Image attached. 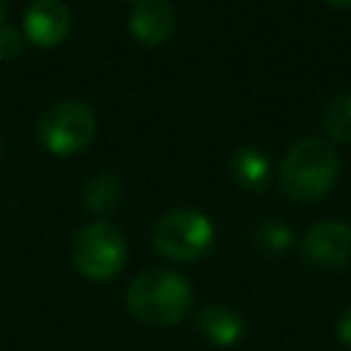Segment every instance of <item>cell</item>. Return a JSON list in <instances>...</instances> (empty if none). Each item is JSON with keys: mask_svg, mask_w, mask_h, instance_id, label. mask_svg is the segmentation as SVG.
Wrapping results in <instances>:
<instances>
[{"mask_svg": "<svg viewBox=\"0 0 351 351\" xmlns=\"http://www.w3.org/2000/svg\"><path fill=\"white\" fill-rule=\"evenodd\" d=\"M252 244H255V250L261 255H269V258L271 255H282L285 250H291L293 233L282 219L269 217V219H263V222H258L252 228Z\"/></svg>", "mask_w": 351, "mask_h": 351, "instance_id": "7c38bea8", "label": "cell"}, {"mask_svg": "<svg viewBox=\"0 0 351 351\" xmlns=\"http://www.w3.org/2000/svg\"><path fill=\"white\" fill-rule=\"evenodd\" d=\"M326 3H332V5H343V8H351V0H326Z\"/></svg>", "mask_w": 351, "mask_h": 351, "instance_id": "2e32d148", "label": "cell"}, {"mask_svg": "<svg viewBox=\"0 0 351 351\" xmlns=\"http://www.w3.org/2000/svg\"><path fill=\"white\" fill-rule=\"evenodd\" d=\"M22 30L33 47L52 49L71 30V11L63 0H33L25 11Z\"/></svg>", "mask_w": 351, "mask_h": 351, "instance_id": "52a82bcc", "label": "cell"}, {"mask_svg": "<svg viewBox=\"0 0 351 351\" xmlns=\"http://www.w3.org/2000/svg\"><path fill=\"white\" fill-rule=\"evenodd\" d=\"M151 241L162 258L176 263H195L211 250L214 225L195 208H173L156 219Z\"/></svg>", "mask_w": 351, "mask_h": 351, "instance_id": "3957f363", "label": "cell"}, {"mask_svg": "<svg viewBox=\"0 0 351 351\" xmlns=\"http://www.w3.org/2000/svg\"><path fill=\"white\" fill-rule=\"evenodd\" d=\"M82 203L93 214H110L121 203V184L112 173H96L85 186H82Z\"/></svg>", "mask_w": 351, "mask_h": 351, "instance_id": "8fae6325", "label": "cell"}, {"mask_svg": "<svg viewBox=\"0 0 351 351\" xmlns=\"http://www.w3.org/2000/svg\"><path fill=\"white\" fill-rule=\"evenodd\" d=\"M335 335H337L340 346L351 348V304L340 313V318H337V324H335Z\"/></svg>", "mask_w": 351, "mask_h": 351, "instance_id": "9a60e30c", "label": "cell"}, {"mask_svg": "<svg viewBox=\"0 0 351 351\" xmlns=\"http://www.w3.org/2000/svg\"><path fill=\"white\" fill-rule=\"evenodd\" d=\"M176 30V8L167 0H140L129 14V33L143 47L165 44Z\"/></svg>", "mask_w": 351, "mask_h": 351, "instance_id": "ba28073f", "label": "cell"}, {"mask_svg": "<svg viewBox=\"0 0 351 351\" xmlns=\"http://www.w3.org/2000/svg\"><path fill=\"white\" fill-rule=\"evenodd\" d=\"M129 247L123 233L110 222H90L77 230L71 241V261L77 271L88 280L107 282L126 266Z\"/></svg>", "mask_w": 351, "mask_h": 351, "instance_id": "277c9868", "label": "cell"}, {"mask_svg": "<svg viewBox=\"0 0 351 351\" xmlns=\"http://www.w3.org/2000/svg\"><path fill=\"white\" fill-rule=\"evenodd\" d=\"M337 173V151L321 137H304L288 148L280 165V186L296 203H315L335 186Z\"/></svg>", "mask_w": 351, "mask_h": 351, "instance_id": "7a4b0ae2", "label": "cell"}, {"mask_svg": "<svg viewBox=\"0 0 351 351\" xmlns=\"http://www.w3.org/2000/svg\"><path fill=\"white\" fill-rule=\"evenodd\" d=\"M3 19H5V0H0V25H3Z\"/></svg>", "mask_w": 351, "mask_h": 351, "instance_id": "e0dca14e", "label": "cell"}, {"mask_svg": "<svg viewBox=\"0 0 351 351\" xmlns=\"http://www.w3.org/2000/svg\"><path fill=\"white\" fill-rule=\"evenodd\" d=\"M195 332L211 346L230 348L244 337V321L225 304H206L195 315Z\"/></svg>", "mask_w": 351, "mask_h": 351, "instance_id": "9c48e42d", "label": "cell"}, {"mask_svg": "<svg viewBox=\"0 0 351 351\" xmlns=\"http://www.w3.org/2000/svg\"><path fill=\"white\" fill-rule=\"evenodd\" d=\"M0 156H3V140H0Z\"/></svg>", "mask_w": 351, "mask_h": 351, "instance_id": "ac0fdd59", "label": "cell"}, {"mask_svg": "<svg viewBox=\"0 0 351 351\" xmlns=\"http://www.w3.org/2000/svg\"><path fill=\"white\" fill-rule=\"evenodd\" d=\"M302 261L318 271H337L351 263V225L343 219H324L315 222L302 244Z\"/></svg>", "mask_w": 351, "mask_h": 351, "instance_id": "8992f818", "label": "cell"}, {"mask_svg": "<svg viewBox=\"0 0 351 351\" xmlns=\"http://www.w3.org/2000/svg\"><path fill=\"white\" fill-rule=\"evenodd\" d=\"M126 3H140V0H126Z\"/></svg>", "mask_w": 351, "mask_h": 351, "instance_id": "d6986e66", "label": "cell"}, {"mask_svg": "<svg viewBox=\"0 0 351 351\" xmlns=\"http://www.w3.org/2000/svg\"><path fill=\"white\" fill-rule=\"evenodd\" d=\"M22 33L11 25H0V60H14L22 52Z\"/></svg>", "mask_w": 351, "mask_h": 351, "instance_id": "5bb4252c", "label": "cell"}, {"mask_svg": "<svg viewBox=\"0 0 351 351\" xmlns=\"http://www.w3.org/2000/svg\"><path fill=\"white\" fill-rule=\"evenodd\" d=\"M230 173L239 186H244L250 192H261L269 184V159L255 145L236 148L230 156Z\"/></svg>", "mask_w": 351, "mask_h": 351, "instance_id": "30bf717a", "label": "cell"}, {"mask_svg": "<svg viewBox=\"0 0 351 351\" xmlns=\"http://www.w3.org/2000/svg\"><path fill=\"white\" fill-rule=\"evenodd\" d=\"M96 134V115L80 99L55 101L38 121V140L55 156H71L90 145Z\"/></svg>", "mask_w": 351, "mask_h": 351, "instance_id": "5b68a950", "label": "cell"}, {"mask_svg": "<svg viewBox=\"0 0 351 351\" xmlns=\"http://www.w3.org/2000/svg\"><path fill=\"white\" fill-rule=\"evenodd\" d=\"M324 129L329 132V137L340 140V143H351V93H340L335 96L321 115Z\"/></svg>", "mask_w": 351, "mask_h": 351, "instance_id": "4fadbf2b", "label": "cell"}, {"mask_svg": "<svg viewBox=\"0 0 351 351\" xmlns=\"http://www.w3.org/2000/svg\"><path fill=\"white\" fill-rule=\"evenodd\" d=\"M126 310L148 326H173L192 310V285L170 269H145L126 288Z\"/></svg>", "mask_w": 351, "mask_h": 351, "instance_id": "6da1fadb", "label": "cell"}]
</instances>
